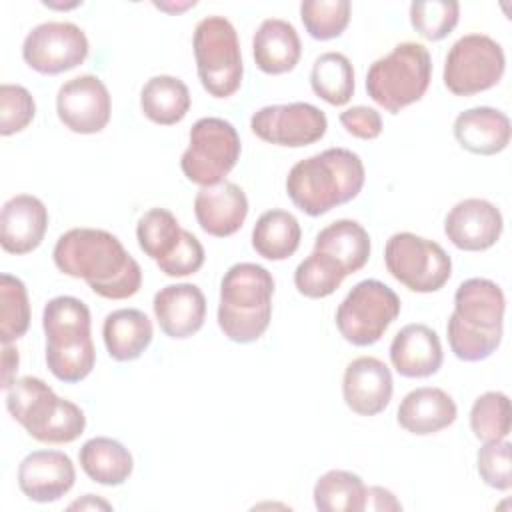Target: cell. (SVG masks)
Instances as JSON below:
<instances>
[{"label":"cell","instance_id":"obj_2","mask_svg":"<svg viewBox=\"0 0 512 512\" xmlns=\"http://www.w3.org/2000/svg\"><path fill=\"white\" fill-rule=\"evenodd\" d=\"M366 180L364 162L348 148H328L296 162L286 176V194L308 216H322L354 200Z\"/></svg>","mask_w":512,"mask_h":512},{"label":"cell","instance_id":"obj_1","mask_svg":"<svg viewBox=\"0 0 512 512\" xmlns=\"http://www.w3.org/2000/svg\"><path fill=\"white\" fill-rule=\"evenodd\" d=\"M56 268L82 278L90 290L106 300H126L142 286V268L128 254L118 236L100 228H72L52 250Z\"/></svg>","mask_w":512,"mask_h":512},{"label":"cell","instance_id":"obj_42","mask_svg":"<svg viewBox=\"0 0 512 512\" xmlns=\"http://www.w3.org/2000/svg\"><path fill=\"white\" fill-rule=\"evenodd\" d=\"M340 124L360 140H374L382 132V116L370 106H352L340 114Z\"/></svg>","mask_w":512,"mask_h":512},{"label":"cell","instance_id":"obj_36","mask_svg":"<svg viewBox=\"0 0 512 512\" xmlns=\"http://www.w3.org/2000/svg\"><path fill=\"white\" fill-rule=\"evenodd\" d=\"M30 326V302L26 286L12 274L0 276V342L12 344Z\"/></svg>","mask_w":512,"mask_h":512},{"label":"cell","instance_id":"obj_14","mask_svg":"<svg viewBox=\"0 0 512 512\" xmlns=\"http://www.w3.org/2000/svg\"><path fill=\"white\" fill-rule=\"evenodd\" d=\"M252 132L274 146L302 148L324 138L326 114L308 102L272 104L256 110L250 118Z\"/></svg>","mask_w":512,"mask_h":512},{"label":"cell","instance_id":"obj_38","mask_svg":"<svg viewBox=\"0 0 512 512\" xmlns=\"http://www.w3.org/2000/svg\"><path fill=\"white\" fill-rule=\"evenodd\" d=\"M458 20L460 4L456 0H418L410 4V24L424 40L446 38Z\"/></svg>","mask_w":512,"mask_h":512},{"label":"cell","instance_id":"obj_43","mask_svg":"<svg viewBox=\"0 0 512 512\" xmlns=\"http://www.w3.org/2000/svg\"><path fill=\"white\" fill-rule=\"evenodd\" d=\"M364 510H376V512H398L402 510L400 500L390 492L388 488L382 486H368L366 488V502Z\"/></svg>","mask_w":512,"mask_h":512},{"label":"cell","instance_id":"obj_16","mask_svg":"<svg viewBox=\"0 0 512 512\" xmlns=\"http://www.w3.org/2000/svg\"><path fill=\"white\" fill-rule=\"evenodd\" d=\"M504 230L502 212L484 198H464L456 202L444 218L446 238L464 252L492 248Z\"/></svg>","mask_w":512,"mask_h":512},{"label":"cell","instance_id":"obj_45","mask_svg":"<svg viewBox=\"0 0 512 512\" xmlns=\"http://www.w3.org/2000/svg\"><path fill=\"white\" fill-rule=\"evenodd\" d=\"M68 510H112V504L106 502L100 496L94 494H84L80 500H74Z\"/></svg>","mask_w":512,"mask_h":512},{"label":"cell","instance_id":"obj_26","mask_svg":"<svg viewBox=\"0 0 512 512\" xmlns=\"http://www.w3.org/2000/svg\"><path fill=\"white\" fill-rule=\"evenodd\" d=\"M154 336L152 320L138 308H118L104 318V346L116 362L140 358Z\"/></svg>","mask_w":512,"mask_h":512},{"label":"cell","instance_id":"obj_41","mask_svg":"<svg viewBox=\"0 0 512 512\" xmlns=\"http://www.w3.org/2000/svg\"><path fill=\"white\" fill-rule=\"evenodd\" d=\"M204 246L200 244V240L184 230V238L178 246V250L166 258L164 262H158L156 266L160 268V272H164L170 278H182V276H190L194 272H198L204 264Z\"/></svg>","mask_w":512,"mask_h":512},{"label":"cell","instance_id":"obj_35","mask_svg":"<svg viewBox=\"0 0 512 512\" xmlns=\"http://www.w3.org/2000/svg\"><path fill=\"white\" fill-rule=\"evenodd\" d=\"M470 430L480 442L508 438L512 430L510 398L498 390L478 396L470 408Z\"/></svg>","mask_w":512,"mask_h":512},{"label":"cell","instance_id":"obj_10","mask_svg":"<svg viewBox=\"0 0 512 512\" xmlns=\"http://www.w3.org/2000/svg\"><path fill=\"white\" fill-rule=\"evenodd\" d=\"M398 294L384 282L368 278L352 286L336 310V328L352 346L376 344L400 314Z\"/></svg>","mask_w":512,"mask_h":512},{"label":"cell","instance_id":"obj_32","mask_svg":"<svg viewBox=\"0 0 512 512\" xmlns=\"http://www.w3.org/2000/svg\"><path fill=\"white\" fill-rule=\"evenodd\" d=\"M312 496L320 512H364L366 484L350 470H328L316 480Z\"/></svg>","mask_w":512,"mask_h":512},{"label":"cell","instance_id":"obj_12","mask_svg":"<svg viewBox=\"0 0 512 512\" xmlns=\"http://www.w3.org/2000/svg\"><path fill=\"white\" fill-rule=\"evenodd\" d=\"M504 70L506 56L500 42L486 34H466L450 46L442 80L454 96H474L494 88Z\"/></svg>","mask_w":512,"mask_h":512},{"label":"cell","instance_id":"obj_13","mask_svg":"<svg viewBox=\"0 0 512 512\" xmlns=\"http://www.w3.org/2000/svg\"><path fill=\"white\" fill-rule=\"evenodd\" d=\"M88 38L72 22H42L22 42L24 62L38 74L56 76L80 66L88 58Z\"/></svg>","mask_w":512,"mask_h":512},{"label":"cell","instance_id":"obj_34","mask_svg":"<svg viewBox=\"0 0 512 512\" xmlns=\"http://www.w3.org/2000/svg\"><path fill=\"white\" fill-rule=\"evenodd\" d=\"M344 268L328 254L312 250L294 270V286L306 298H326L344 282Z\"/></svg>","mask_w":512,"mask_h":512},{"label":"cell","instance_id":"obj_37","mask_svg":"<svg viewBox=\"0 0 512 512\" xmlns=\"http://www.w3.org/2000/svg\"><path fill=\"white\" fill-rule=\"evenodd\" d=\"M352 4L348 0H304L300 4V18L310 38L334 40L350 24Z\"/></svg>","mask_w":512,"mask_h":512},{"label":"cell","instance_id":"obj_40","mask_svg":"<svg viewBox=\"0 0 512 512\" xmlns=\"http://www.w3.org/2000/svg\"><path fill=\"white\" fill-rule=\"evenodd\" d=\"M510 450L512 444L506 438H502L484 442V446L476 452V470L486 486L502 492L512 488Z\"/></svg>","mask_w":512,"mask_h":512},{"label":"cell","instance_id":"obj_18","mask_svg":"<svg viewBox=\"0 0 512 512\" xmlns=\"http://www.w3.org/2000/svg\"><path fill=\"white\" fill-rule=\"evenodd\" d=\"M394 382L390 368L374 356L354 358L342 378L346 406L358 416H376L392 400Z\"/></svg>","mask_w":512,"mask_h":512},{"label":"cell","instance_id":"obj_5","mask_svg":"<svg viewBox=\"0 0 512 512\" xmlns=\"http://www.w3.org/2000/svg\"><path fill=\"white\" fill-rule=\"evenodd\" d=\"M90 310L74 296H56L42 310L46 366L60 382L84 380L96 364Z\"/></svg>","mask_w":512,"mask_h":512},{"label":"cell","instance_id":"obj_28","mask_svg":"<svg viewBox=\"0 0 512 512\" xmlns=\"http://www.w3.org/2000/svg\"><path fill=\"white\" fill-rule=\"evenodd\" d=\"M78 460L84 474L102 486H120L134 470L130 450L108 436H94L86 440L78 452Z\"/></svg>","mask_w":512,"mask_h":512},{"label":"cell","instance_id":"obj_8","mask_svg":"<svg viewBox=\"0 0 512 512\" xmlns=\"http://www.w3.org/2000/svg\"><path fill=\"white\" fill-rule=\"evenodd\" d=\"M194 58L202 88L214 98H228L242 86L244 64L236 28L224 16H206L194 28Z\"/></svg>","mask_w":512,"mask_h":512},{"label":"cell","instance_id":"obj_15","mask_svg":"<svg viewBox=\"0 0 512 512\" xmlns=\"http://www.w3.org/2000/svg\"><path fill=\"white\" fill-rule=\"evenodd\" d=\"M56 114L70 132L98 134L110 122V92L106 84L94 74H80L70 78L58 88Z\"/></svg>","mask_w":512,"mask_h":512},{"label":"cell","instance_id":"obj_33","mask_svg":"<svg viewBox=\"0 0 512 512\" xmlns=\"http://www.w3.org/2000/svg\"><path fill=\"white\" fill-rule=\"evenodd\" d=\"M136 238L140 250L158 264L178 250L184 238V228L170 210L150 208L136 224Z\"/></svg>","mask_w":512,"mask_h":512},{"label":"cell","instance_id":"obj_22","mask_svg":"<svg viewBox=\"0 0 512 512\" xmlns=\"http://www.w3.org/2000/svg\"><path fill=\"white\" fill-rule=\"evenodd\" d=\"M442 360L440 338L426 324H406L392 338L390 362L404 378H428L440 370Z\"/></svg>","mask_w":512,"mask_h":512},{"label":"cell","instance_id":"obj_20","mask_svg":"<svg viewBox=\"0 0 512 512\" xmlns=\"http://www.w3.org/2000/svg\"><path fill=\"white\" fill-rule=\"evenodd\" d=\"M194 216L206 234L226 238L242 228L248 216V198L244 190L230 180L200 186L194 198Z\"/></svg>","mask_w":512,"mask_h":512},{"label":"cell","instance_id":"obj_44","mask_svg":"<svg viewBox=\"0 0 512 512\" xmlns=\"http://www.w3.org/2000/svg\"><path fill=\"white\" fill-rule=\"evenodd\" d=\"M18 362V350L12 344H2V390H8L16 380Z\"/></svg>","mask_w":512,"mask_h":512},{"label":"cell","instance_id":"obj_17","mask_svg":"<svg viewBox=\"0 0 512 512\" xmlns=\"http://www.w3.org/2000/svg\"><path fill=\"white\" fill-rule=\"evenodd\" d=\"M76 470L68 454L60 450H34L18 466L22 494L38 504L60 500L74 486Z\"/></svg>","mask_w":512,"mask_h":512},{"label":"cell","instance_id":"obj_29","mask_svg":"<svg viewBox=\"0 0 512 512\" xmlns=\"http://www.w3.org/2000/svg\"><path fill=\"white\" fill-rule=\"evenodd\" d=\"M190 90L170 74H158L146 80L140 90V108L144 116L160 126H172L184 120L190 110Z\"/></svg>","mask_w":512,"mask_h":512},{"label":"cell","instance_id":"obj_11","mask_svg":"<svg viewBox=\"0 0 512 512\" xmlns=\"http://www.w3.org/2000/svg\"><path fill=\"white\" fill-rule=\"evenodd\" d=\"M384 264L392 278L412 292H438L452 276V260L446 250L412 232H396L384 248Z\"/></svg>","mask_w":512,"mask_h":512},{"label":"cell","instance_id":"obj_7","mask_svg":"<svg viewBox=\"0 0 512 512\" xmlns=\"http://www.w3.org/2000/svg\"><path fill=\"white\" fill-rule=\"evenodd\" d=\"M432 80V58L420 42H400L366 72L368 96L390 114L422 100Z\"/></svg>","mask_w":512,"mask_h":512},{"label":"cell","instance_id":"obj_47","mask_svg":"<svg viewBox=\"0 0 512 512\" xmlns=\"http://www.w3.org/2000/svg\"><path fill=\"white\" fill-rule=\"evenodd\" d=\"M80 2H74V4H54V2H44V6H48V8H74V6H78Z\"/></svg>","mask_w":512,"mask_h":512},{"label":"cell","instance_id":"obj_19","mask_svg":"<svg viewBox=\"0 0 512 512\" xmlns=\"http://www.w3.org/2000/svg\"><path fill=\"white\" fill-rule=\"evenodd\" d=\"M154 316L160 330L174 340L194 336L206 318V296L190 282L168 284L154 294Z\"/></svg>","mask_w":512,"mask_h":512},{"label":"cell","instance_id":"obj_24","mask_svg":"<svg viewBox=\"0 0 512 512\" xmlns=\"http://www.w3.org/2000/svg\"><path fill=\"white\" fill-rule=\"evenodd\" d=\"M458 408L454 398L436 386L410 390L396 412L398 424L414 436H430L454 424Z\"/></svg>","mask_w":512,"mask_h":512},{"label":"cell","instance_id":"obj_6","mask_svg":"<svg viewBox=\"0 0 512 512\" xmlns=\"http://www.w3.org/2000/svg\"><path fill=\"white\" fill-rule=\"evenodd\" d=\"M4 392L10 416L38 442L70 444L86 428L82 408L60 398L42 378H16Z\"/></svg>","mask_w":512,"mask_h":512},{"label":"cell","instance_id":"obj_23","mask_svg":"<svg viewBox=\"0 0 512 512\" xmlns=\"http://www.w3.org/2000/svg\"><path fill=\"white\" fill-rule=\"evenodd\" d=\"M456 142L478 156H494L508 148L512 138L510 118L492 106H474L454 120Z\"/></svg>","mask_w":512,"mask_h":512},{"label":"cell","instance_id":"obj_25","mask_svg":"<svg viewBox=\"0 0 512 512\" xmlns=\"http://www.w3.org/2000/svg\"><path fill=\"white\" fill-rule=\"evenodd\" d=\"M252 56L264 74H286L296 68L302 44L296 28L282 18H266L252 38Z\"/></svg>","mask_w":512,"mask_h":512},{"label":"cell","instance_id":"obj_9","mask_svg":"<svg viewBox=\"0 0 512 512\" xmlns=\"http://www.w3.org/2000/svg\"><path fill=\"white\" fill-rule=\"evenodd\" d=\"M240 152L242 144L236 128L224 118L206 116L192 124L180 168L192 184L212 186L226 180Z\"/></svg>","mask_w":512,"mask_h":512},{"label":"cell","instance_id":"obj_27","mask_svg":"<svg viewBox=\"0 0 512 512\" xmlns=\"http://www.w3.org/2000/svg\"><path fill=\"white\" fill-rule=\"evenodd\" d=\"M314 250L332 256L348 274L362 270L370 258V236L356 220L340 218L316 234Z\"/></svg>","mask_w":512,"mask_h":512},{"label":"cell","instance_id":"obj_4","mask_svg":"<svg viewBox=\"0 0 512 512\" xmlns=\"http://www.w3.org/2000/svg\"><path fill=\"white\" fill-rule=\"evenodd\" d=\"M274 278L254 262L230 266L220 282L218 326L236 344L256 342L270 326Z\"/></svg>","mask_w":512,"mask_h":512},{"label":"cell","instance_id":"obj_39","mask_svg":"<svg viewBox=\"0 0 512 512\" xmlns=\"http://www.w3.org/2000/svg\"><path fill=\"white\" fill-rule=\"evenodd\" d=\"M36 116V102L32 94L20 84L0 86V134L12 136L28 128Z\"/></svg>","mask_w":512,"mask_h":512},{"label":"cell","instance_id":"obj_30","mask_svg":"<svg viewBox=\"0 0 512 512\" xmlns=\"http://www.w3.org/2000/svg\"><path fill=\"white\" fill-rule=\"evenodd\" d=\"M300 238V222L292 212L280 208L266 210L252 228V248L272 262L290 258L298 250Z\"/></svg>","mask_w":512,"mask_h":512},{"label":"cell","instance_id":"obj_31","mask_svg":"<svg viewBox=\"0 0 512 512\" xmlns=\"http://www.w3.org/2000/svg\"><path fill=\"white\" fill-rule=\"evenodd\" d=\"M310 86L318 98L332 106H344L354 94V68L342 52L320 54L310 70Z\"/></svg>","mask_w":512,"mask_h":512},{"label":"cell","instance_id":"obj_46","mask_svg":"<svg viewBox=\"0 0 512 512\" xmlns=\"http://www.w3.org/2000/svg\"><path fill=\"white\" fill-rule=\"evenodd\" d=\"M154 6H156L158 10H164V12H170V14H178V12H184V10L192 8V6H196V2H194V0H192V2H184V4H166V2H154Z\"/></svg>","mask_w":512,"mask_h":512},{"label":"cell","instance_id":"obj_21","mask_svg":"<svg viewBox=\"0 0 512 512\" xmlns=\"http://www.w3.org/2000/svg\"><path fill=\"white\" fill-rule=\"evenodd\" d=\"M48 230V210L32 194L8 198L0 212V244L8 254H28L36 250Z\"/></svg>","mask_w":512,"mask_h":512},{"label":"cell","instance_id":"obj_3","mask_svg":"<svg viewBox=\"0 0 512 512\" xmlns=\"http://www.w3.org/2000/svg\"><path fill=\"white\" fill-rule=\"evenodd\" d=\"M506 298L502 288L488 278H468L454 292V312L446 334L452 354L464 362L490 358L504 332Z\"/></svg>","mask_w":512,"mask_h":512}]
</instances>
